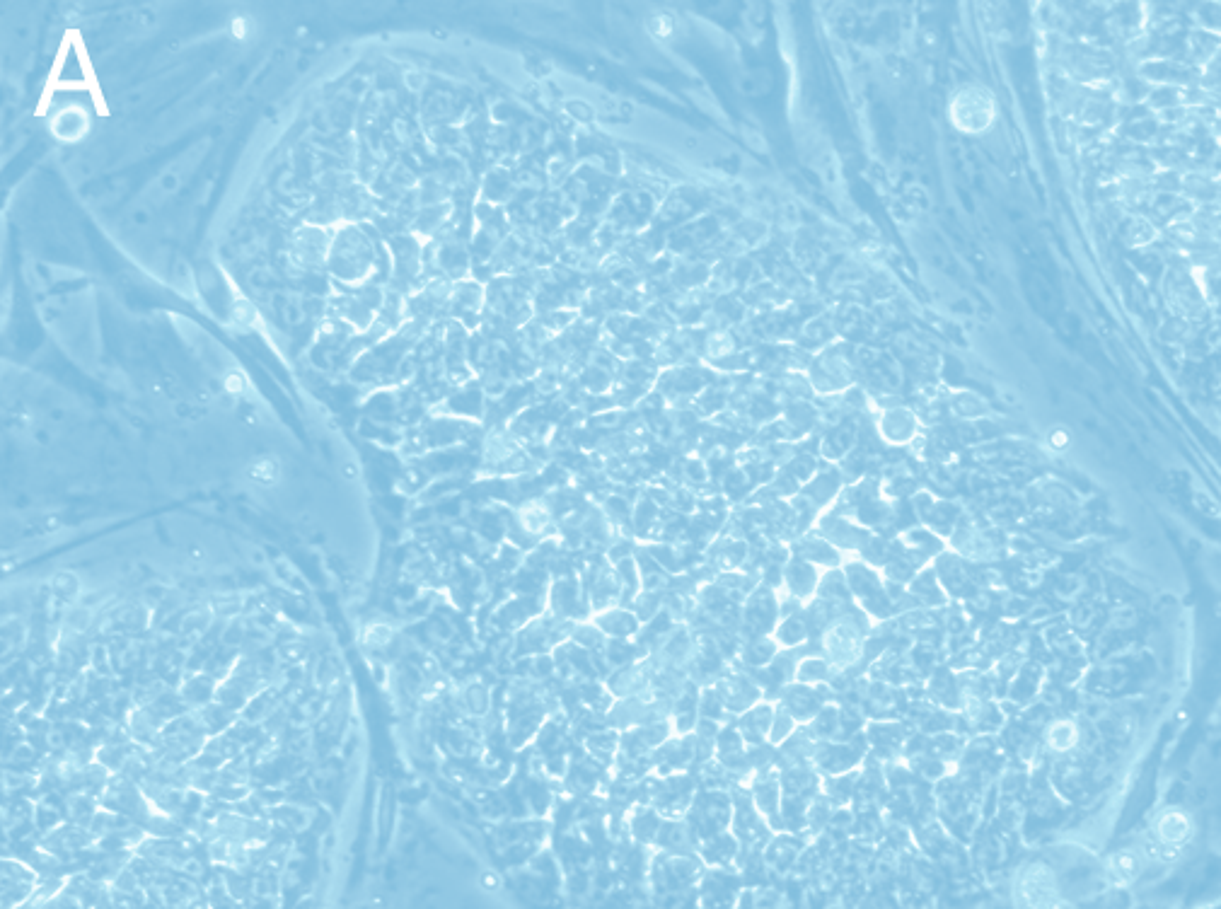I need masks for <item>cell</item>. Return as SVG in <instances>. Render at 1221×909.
I'll return each mask as SVG.
<instances>
[{
  "mask_svg": "<svg viewBox=\"0 0 1221 909\" xmlns=\"http://www.w3.org/2000/svg\"><path fill=\"white\" fill-rule=\"evenodd\" d=\"M1079 726L1072 719H1055L1045 728V745L1052 752H1069L1079 743Z\"/></svg>",
  "mask_w": 1221,
  "mask_h": 909,
  "instance_id": "9a60e30c",
  "label": "cell"
},
{
  "mask_svg": "<svg viewBox=\"0 0 1221 909\" xmlns=\"http://www.w3.org/2000/svg\"><path fill=\"white\" fill-rule=\"evenodd\" d=\"M1219 206H1221V187H1219Z\"/></svg>",
  "mask_w": 1221,
  "mask_h": 909,
  "instance_id": "4316f807",
  "label": "cell"
},
{
  "mask_svg": "<svg viewBox=\"0 0 1221 909\" xmlns=\"http://www.w3.org/2000/svg\"><path fill=\"white\" fill-rule=\"evenodd\" d=\"M1195 334H1197V324L1185 320V317L1171 315L1166 322L1161 324L1159 337H1161V341H1166V344H1171V346H1188L1190 339L1195 337Z\"/></svg>",
  "mask_w": 1221,
  "mask_h": 909,
  "instance_id": "2e32d148",
  "label": "cell"
},
{
  "mask_svg": "<svg viewBox=\"0 0 1221 909\" xmlns=\"http://www.w3.org/2000/svg\"><path fill=\"white\" fill-rule=\"evenodd\" d=\"M1219 187L1221 179L1205 167H1190L1183 172V184H1180V196L1190 201L1192 206H1217L1219 204Z\"/></svg>",
  "mask_w": 1221,
  "mask_h": 909,
  "instance_id": "30bf717a",
  "label": "cell"
},
{
  "mask_svg": "<svg viewBox=\"0 0 1221 909\" xmlns=\"http://www.w3.org/2000/svg\"><path fill=\"white\" fill-rule=\"evenodd\" d=\"M1050 66L1062 78L1086 88H1113L1120 75V61L1096 44L1076 39L1050 37Z\"/></svg>",
  "mask_w": 1221,
  "mask_h": 909,
  "instance_id": "6da1fadb",
  "label": "cell"
},
{
  "mask_svg": "<svg viewBox=\"0 0 1221 909\" xmlns=\"http://www.w3.org/2000/svg\"><path fill=\"white\" fill-rule=\"evenodd\" d=\"M1163 298L1171 308V315L1185 317L1192 324L1205 322L1212 315V305L1202 291L1200 276L1180 252H1176V262L1168 264L1166 274H1163Z\"/></svg>",
  "mask_w": 1221,
  "mask_h": 909,
  "instance_id": "7a4b0ae2",
  "label": "cell"
},
{
  "mask_svg": "<svg viewBox=\"0 0 1221 909\" xmlns=\"http://www.w3.org/2000/svg\"><path fill=\"white\" fill-rule=\"evenodd\" d=\"M279 477H281V465L276 457H271V455L259 457V460H254L250 465V479L254 484L271 486V484L279 482Z\"/></svg>",
  "mask_w": 1221,
  "mask_h": 909,
  "instance_id": "d6986e66",
  "label": "cell"
},
{
  "mask_svg": "<svg viewBox=\"0 0 1221 909\" xmlns=\"http://www.w3.org/2000/svg\"><path fill=\"white\" fill-rule=\"evenodd\" d=\"M1219 51H1221L1219 34L1202 30V27H1192V30L1188 32V37H1185V61H1188L1192 68H1197V71H1202L1207 63H1212V59L1219 54Z\"/></svg>",
  "mask_w": 1221,
  "mask_h": 909,
  "instance_id": "7c38bea8",
  "label": "cell"
},
{
  "mask_svg": "<svg viewBox=\"0 0 1221 909\" xmlns=\"http://www.w3.org/2000/svg\"><path fill=\"white\" fill-rule=\"evenodd\" d=\"M225 387H228V392H235V395H240V392H245V378H242L240 373L230 375V378L225 380Z\"/></svg>",
  "mask_w": 1221,
  "mask_h": 909,
  "instance_id": "484cf974",
  "label": "cell"
},
{
  "mask_svg": "<svg viewBox=\"0 0 1221 909\" xmlns=\"http://www.w3.org/2000/svg\"><path fill=\"white\" fill-rule=\"evenodd\" d=\"M1016 909H1074L1064 900L1055 873L1040 861L1026 864L1014 878Z\"/></svg>",
  "mask_w": 1221,
  "mask_h": 909,
  "instance_id": "5b68a950",
  "label": "cell"
},
{
  "mask_svg": "<svg viewBox=\"0 0 1221 909\" xmlns=\"http://www.w3.org/2000/svg\"><path fill=\"white\" fill-rule=\"evenodd\" d=\"M1120 223H1122L1120 225L1122 242H1125L1127 247H1132V250L1151 247L1161 237V228L1147 216V213H1127Z\"/></svg>",
  "mask_w": 1221,
  "mask_h": 909,
  "instance_id": "4fadbf2b",
  "label": "cell"
},
{
  "mask_svg": "<svg viewBox=\"0 0 1221 909\" xmlns=\"http://www.w3.org/2000/svg\"><path fill=\"white\" fill-rule=\"evenodd\" d=\"M881 431L890 440H907L914 433V419L907 411L890 409L881 419Z\"/></svg>",
  "mask_w": 1221,
  "mask_h": 909,
  "instance_id": "e0dca14e",
  "label": "cell"
},
{
  "mask_svg": "<svg viewBox=\"0 0 1221 909\" xmlns=\"http://www.w3.org/2000/svg\"><path fill=\"white\" fill-rule=\"evenodd\" d=\"M1144 866H1147L1144 851L1139 847H1127L1113 851V854L1105 859L1103 871L1110 885H1115V888H1130L1144 873Z\"/></svg>",
  "mask_w": 1221,
  "mask_h": 909,
  "instance_id": "9c48e42d",
  "label": "cell"
},
{
  "mask_svg": "<svg viewBox=\"0 0 1221 909\" xmlns=\"http://www.w3.org/2000/svg\"><path fill=\"white\" fill-rule=\"evenodd\" d=\"M83 124H85V117L80 112L63 114V117L59 119V126H56V133H59V138L61 136L63 138H78L80 133H83Z\"/></svg>",
  "mask_w": 1221,
  "mask_h": 909,
  "instance_id": "603a6c76",
  "label": "cell"
},
{
  "mask_svg": "<svg viewBox=\"0 0 1221 909\" xmlns=\"http://www.w3.org/2000/svg\"><path fill=\"white\" fill-rule=\"evenodd\" d=\"M1180 184H1183V172L1156 170L1154 175H1151L1154 194H1180Z\"/></svg>",
  "mask_w": 1221,
  "mask_h": 909,
  "instance_id": "44dd1931",
  "label": "cell"
},
{
  "mask_svg": "<svg viewBox=\"0 0 1221 909\" xmlns=\"http://www.w3.org/2000/svg\"><path fill=\"white\" fill-rule=\"evenodd\" d=\"M334 235L327 233L322 225H303L295 230L291 240V259L300 269H317V266L329 262V252H332Z\"/></svg>",
  "mask_w": 1221,
  "mask_h": 909,
  "instance_id": "ba28073f",
  "label": "cell"
},
{
  "mask_svg": "<svg viewBox=\"0 0 1221 909\" xmlns=\"http://www.w3.org/2000/svg\"><path fill=\"white\" fill-rule=\"evenodd\" d=\"M1050 443H1052V448H1055V450H1064V448H1067V443H1069V433L1062 431V428H1057V431H1052Z\"/></svg>",
  "mask_w": 1221,
  "mask_h": 909,
  "instance_id": "d4e9b609",
  "label": "cell"
},
{
  "mask_svg": "<svg viewBox=\"0 0 1221 909\" xmlns=\"http://www.w3.org/2000/svg\"><path fill=\"white\" fill-rule=\"evenodd\" d=\"M3 888H5V907L13 909L22 902L30 900V895L37 888V873L27 868L20 861H5L3 864Z\"/></svg>",
  "mask_w": 1221,
  "mask_h": 909,
  "instance_id": "8fae6325",
  "label": "cell"
},
{
  "mask_svg": "<svg viewBox=\"0 0 1221 909\" xmlns=\"http://www.w3.org/2000/svg\"><path fill=\"white\" fill-rule=\"evenodd\" d=\"M233 317L237 324H242V327H252L254 320H257V312H254V308L247 303V300H237V303L233 305Z\"/></svg>",
  "mask_w": 1221,
  "mask_h": 909,
  "instance_id": "cb8c5ba5",
  "label": "cell"
},
{
  "mask_svg": "<svg viewBox=\"0 0 1221 909\" xmlns=\"http://www.w3.org/2000/svg\"><path fill=\"white\" fill-rule=\"evenodd\" d=\"M1195 837V822L1183 808H1166L1156 813L1149 825V837L1139 849L1144 851L1147 861L1156 864H1171Z\"/></svg>",
  "mask_w": 1221,
  "mask_h": 909,
  "instance_id": "3957f363",
  "label": "cell"
},
{
  "mask_svg": "<svg viewBox=\"0 0 1221 909\" xmlns=\"http://www.w3.org/2000/svg\"><path fill=\"white\" fill-rule=\"evenodd\" d=\"M1197 27L1221 37V3H1207L1197 8Z\"/></svg>",
  "mask_w": 1221,
  "mask_h": 909,
  "instance_id": "7402d4cb",
  "label": "cell"
},
{
  "mask_svg": "<svg viewBox=\"0 0 1221 909\" xmlns=\"http://www.w3.org/2000/svg\"><path fill=\"white\" fill-rule=\"evenodd\" d=\"M375 250L370 237L356 225H344L334 233L332 252H329V271L344 283H361L373 274Z\"/></svg>",
  "mask_w": 1221,
  "mask_h": 909,
  "instance_id": "277c9868",
  "label": "cell"
},
{
  "mask_svg": "<svg viewBox=\"0 0 1221 909\" xmlns=\"http://www.w3.org/2000/svg\"><path fill=\"white\" fill-rule=\"evenodd\" d=\"M948 114H951V121L958 131L982 133L997 119V104H994L992 92L980 88V85H968V88L958 90L953 95Z\"/></svg>",
  "mask_w": 1221,
  "mask_h": 909,
  "instance_id": "8992f818",
  "label": "cell"
},
{
  "mask_svg": "<svg viewBox=\"0 0 1221 909\" xmlns=\"http://www.w3.org/2000/svg\"><path fill=\"white\" fill-rule=\"evenodd\" d=\"M520 525L528 532H542L549 525V511L542 503H530L520 511Z\"/></svg>",
  "mask_w": 1221,
  "mask_h": 909,
  "instance_id": "ffe728a7",
  "label": "cell"
},
{
  "mask_svg": "<svg viewBox=\"0 0 1221 909\" xmlns=\"http://www.w3.org/2000/svg\"><path fill=\"white\" fill-rule=\"evenodd\" d=\"M951 407L963 419H980V416L989 414L987 402L975 392H956L951 399Z\"/></svg>",
  "mask_w": 1221,
  "mask_h": 909,
  "instance_id": "ac0fdd59",
  "label": "cell"
},
{
  "mask_svg": "<svg viewBox=\"0 0 1221 909\" xmlns=\"http://www.w3.org/2000/svg\"><path fill=\"white\" fill-rule=\"evenodd\" d=\"M387 245H392V259H395V279H414L421 269V254L416 252L412 237L395 235Z\"/></svg>",
  "mask_w": 1221,
  "mask_h": 909,
  "instance_id": "5bb4252c",
  "label": "cell"
},
{
  "mask_svg": "<svg viewBox=\"0 0 1221 909\" xmlns=\"http://www.w3.org/2000/svg\"><path fill=\"white\" fill-rule=\"evenodd\" d=\"M823 651L832 668L844 670L864 656V629L852 617H837L823 631Z\"/></svg>",
  "mask_w": 1221,
  "mask_h": 909,
  "instance_id": "52a82bcc",
  "label": "cell"
}]
</instances>
